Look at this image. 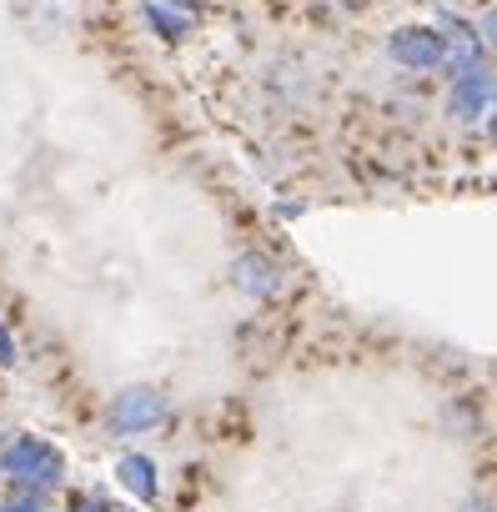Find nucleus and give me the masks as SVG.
Here are the masks:
<instances>
[{
    "label": "nucleus",
    "instance_id": "nucleus-1",
    "mask_svg": "<svg viewBox=\"0 0 497 512\" xmlns=\"http://www.w3.org/2000/svg\"><path fill=\"white\" fill-rule=\"evenodd\" d=\"M0 477H6L16 492H41V497H46L51 487H61L66 457H61L51 442L21 432V437H11L6 447H0Z\"/></svg>",
    "mask_w": 497,
    "mask_h": 512
},
{
    "label": "nucleus",
    "instance_id": "nucleus-6",
    "mask_svg": "<svg viewBox=\"0 0 497 512\" xmlns=\"http://www.w3.org/2000/svg\"><path fill=\"white\" fill-rule=\"evenodd\" d=\"M116 482H121L131 497H141V502H156V492H161L156 462H151V457H141V452H126V457L116 462Z\"/></svg>",
    "mask_w": 497,
    "mask_h": 512
},
{
    "label": "nucleus",
    "instance_id": "nucleus-4",
    "mask_svg": "<svg viewBox=\"0 0 497 512\" xmlns=\"http://www.w3.org/2000/svg\"><path fill=\"white\" fill-rule=\"evenodd\" d=\"M231 287L246 292V297H257V302H272L282 292V267L272 262L267 251H241L231 262Z\"/></svg>",
    "mask_w": 497,
    "mask_h": 512
},
{
    "label": "nucleus",
    "instance_id": "nucleus-10",
    "mask_svg": "<svg viewBox=\"0 0 497 512\" xmlns=\"http://www.w3.org/2000/svg\"><path fill=\"white\" fill-rule=\"evenodd\" d=\"M71 512H116V507L96 492H81V497H71Z\"/></svg>",
    "mask_w": 497,
    "mask_h": 512
},
{
    "label": "nucleus",
    "instance_id": "nucleus-8",
    "mask_svg": "<svg viewBox=\"0 0 497 512\" xmlns=\"http://www.w3.org/2000/svg\"><path fill=\"white\" fill-rule=\"evenodd\" d=\"M0 512H46V497L41 492H11V497H0Z\"/></svg>",
    "mask_w": 497,
    "mask_h": 512
},
{
    "label": "nucleus",
    "instance_id": "nucleus-9",
    "mask_svg": "<svg viewBox=\"0 0 497 512\" xmlns=\"http://www.w3.org/2000/svg\"><path fill=\"white\" fill-rule=\"evenodd\" d=\"M477 41H482V46H487V51L497 56V6H492V11H487V16L477 21Z\"/></svg>",
    "mask_w": 497,
    "mask_h": 512
},
{
    "label": "nucleus",
    "instance_id": "nucleus-13",
    "mask_svg": "<svg viewBox=\"0 0 497 512\" xmlns=\"http://www.w3.org/2000/svg\"><path fill=\"white\" fill-rule=\"evenodd\" d=\"M492 136H497V116H492Z\"/></svg>",
    "mask_w": 497,
    "mask_h": 512
},
{
    "label": "nucleus",
    "instance_id": "nucleus-5",
    "mask_svg": "<svg viewBox=\"0 0 497 512\" xmlns=\"http://www.w3.org/2000/svg\"><path fill=\"white\" fill-rule=\"evenodd\" d=\"M487 106H497V86H492V76L477 66V71H462L457 76V91H452V111L462 116V121H472V116H482Z\"/></svg>",
    "mask_w": 497,
    "mask_h": 512
},
{
    "label": "nucleus",
    "instance_id": "nucleus-2",
    "mask_svg": "<svg viewBox=\"0 0 497 512\" xmlns=\"http://www.w3.org/2000/svg\"><path fill=\"white\" fill-rule=\"evenodd\" d=\"M166 417H171V397H166L161 387H146V382L121 387V392L111 397V407H106V427H111L116 437H141V432H156Z\"/></svg>",
    "mask_w": 497,
    "mask_h": 512
},
{
    "label": "nucleus",
    "instance_id": "nucleus-7",
    "mask_svg": "<svg viewBox=\"0 0 497 512\" xmlns=\"http://www.w3.org/2000/svg\"><path fill=\"white\" fill-rule=\"evenodd\" d=\"M146 21L166 36V41H181L191 31V11H176V6H161V0H146Z\"/></svg>",
    "mask_w": 497,
    "mask_h": 512
},
{
    "label": "nucleus",
    "instance_id": "nucleus-3",
    "mask_svg": "<svg viewBox=\"0 0 497 512\" xmlns=\"http://www.w3.org/2000/svg\"><path fill=\"white\" fill-rule=\"evenodd\" d=\"M387 56L402 71H437L447 61V36L432 31V26H397L387 36Z\"/></svg>",
    "mask_w": 497,
    "mask_h": 512
},
{
    "label": "nucleus",
    "instance_id": "nucleus-12",
    "mask_svg": "<svg viewBox=\"0 0 497 512\" xmlns=\"http://www.w3.org/2000/svg\"><path fill=\"white\" fill-rule=\"evenodd\" d=\"M457 512H497V502H487V497H467Z\"/></svg>",
    "mask_w": 497,
    "mask_h": 512
},
{
    "label": "nucleus",
    "instance_id": "nucleus-11",
    "mask_svg": "<svg viewBox=\"0 0 497 512\" xmlns=\"http://www.w3.org/2000/svg\"><path fill=\"white\" fill-rule=\"evenodd\" d=\"M16 362V337H11V327L0 322V367H11Z\"/></svg>",
    "mask_w": 497,
    "mask_h": 512
}]
</instances>
